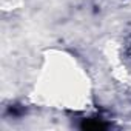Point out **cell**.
Masks as SVG:
<instances>
[{
  "label": "cell",
  "mask_w": 131,
  "mask_h": 131,
  "mask_svg": "<svg viewBox=\"0 0 131 131\" xmlns=\"http://www.w3.org/2000/svg\"><path fill=\"white\" fill-rule=\"evenodd\" d=\"M80 128L85 131H103L106 129V123L96 119H83V122L80 123Z\"/></svg>",
  "instance_id": "6da1fadb"
}]
</instances>
